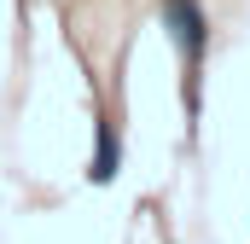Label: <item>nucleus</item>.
I'll use <instances>...</instances> for the list:
<instances>
[{"label":"nucleus","mask_w":250,"mask_h":244,"mask_svg":"<svg viewBox=\"0 0 250 244\" xmlns=\"http://www.w3.org/2000/svg\"><path fill=\"white\" fill-rule=\"evenodd\" d=\"M123 169V140H117V122L111 117H93V186H111Z\"/></svg>","instance_id":"2"},{"label":"nucleus","mask_w":250,"mask_h":244,"mask_svg":"<svg viewBox=\"0 0 250 244\" xmlns=\"http://www.w3.org/2000/svg\"><path fill=\"white\" fill-rule=\"evenodd\" d=\"M163 23H169V35H175V47L187 53V70H198L204 59V12H198V0H163Z\"/></svg>","instance_id":"1"}]
</instances>
